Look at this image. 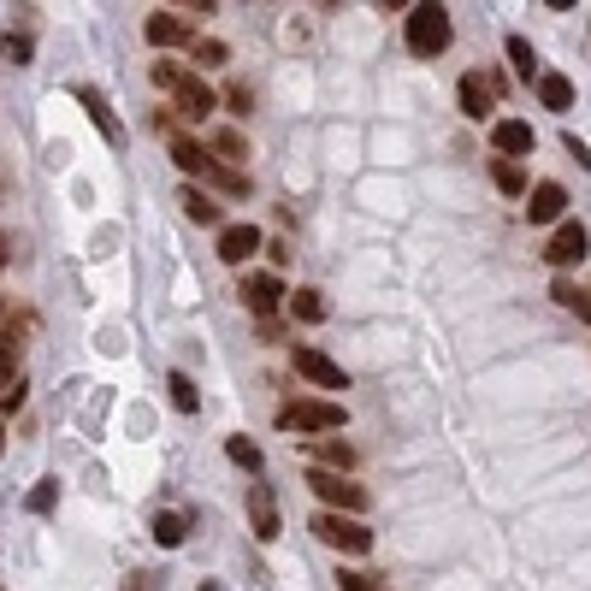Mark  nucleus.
<instances>
[{
	"instance_id": "aec40b11",
	"label": "nucleus",
	"mask_w": 591,
	"mask_h": 591,
	"mask_svg": "<svg viewBox=\"0 0 591 591\" xmlns=\"http://www.w3.org/2000/svg\"><path fill=\"white\" fill-rule=\"evenodd\" d=\"M491 184H497L503 196H526V190H532V184H526V172L515 166V160H497V166H491Z\"/></svg>"
},
{
	"instance_id": "9d476101",
	"label": "nucleus",
	"mask_w": 591,
	"mask_h": 591,
	"mask_svg": "<svg viewBox=\"0 0 591 591\" xmlns=\"http://www.w3.org/2000/svg\"><path fill=\"white\" fill-rule=\"evenodd\" d=\"M77 101L89 107V125L107 136V148H125L131 136H125V125H119V113H113V101L101 95V89H89V83H77Z\"/></svg>"
},
{
	"instance_id": "f3484780",
	"label": "nucleus",
	"mask_w": 591,
	"mask_h": 591,
	"mask_svg": "<svg viewBox=\"0 0 591 591\" xmlns=\"http://www.w3.org/2000/svg\"><path fill=\"white\" fill-rule=\"evenodd\" d=\"M538 101H544L550 113H568V107H574V77H562V71H538Z\"/></svg>"
},
{
	"instance_id": "1a4fd4ad",
	"label": "nucleus",
	"mask_w": 591,
	"mask_h": 591,
	"mask_svg": "<svg viewBox=\"0 0 591 591\" xmlns=\"http://www.w3.org/2000/svg\"><path fill=\"white\" fill-rule=\"evenodd\" d=\"M237 296H243V308H255L261 320H272V314H278V302H284L290 290L278 284V272H249V278L237 284Z\"/></svg>"
},
{
	"instance_id": "dca6fc26",
	"label": "nucleus",
	"mask_w": 591,
	"mask_h": 591,
	"mask_svg": "<svg viewBox=\"0 0 591 591\" xmlns=\"http://www.w3.org/2000/svg\"><path fill=\"white\" fill-rule=\"evenodd\" d=\"M456 101H461L467 119H485V113H491V77H485V71H467L456 83Z\"/></svg>"
},
{
	"instance_id": "a211bd4d",
	"label": "nucleus",
	"mask_w": 591,
	"mask_h": 591,
	"mask_svg": "<svg viewBox=\"0 0 591 591\" xmlns=\"http://www.w3.org/2000/svg\"><path fill=\"white\" fill-rule=\"evenodd\" d=\"M184 213H190V219H196V225H219V201L207 196V190H196V184H190V190H184Z\"/></svg>"
},
{
	"instance_id": "c85d7f7f",
	"label": "nucleus",
	"mask_w": 591,
	"mask_h": 591,
	"mask_svg": "<svg viewBox=\"0 0 591 591\" xmlns=\"http://www.w3.org/2000/svg\"><path fill=\"white\" fill-rule=\"evenodd\" d=\"M190 48H196V66H225V60H231L225 42H213V36H207V42H190Z\"/></svg>"
},
{
	"instance_id": "0eeeda50",
	"label": "nucleus",
	"mask_w": 591,
	"mask_h": 591,
	"mask_svg": "<svg viewBox=\"0 0 591 591\" xmlns=\"http://www.w3.org/2000/svg\"><path fill=\"white\" fill-rule=\"evenodd\" d=\"M586 249H591L586 225H580V219H562V225L550 231V243H544V261L556 266V272H568V266L586 261Z\"/></svg>"
},
{
	"instance_id": "4468645a",
	"label": "nucleus",
	"mask_w": 591,
	"mask_h": 591,
	"mask_svg": "<svg viewBox=\"0 0 591 591\" xmlns=\"http://www.w3.org/2000/svg\"><path fill=\"white\" fill-rule=\"evenodd\" d=\"M255 249H261V231H255V225H225V231H219V261L225 266H243Z\"/></svg>"
},
{
	"instance_id": "f8f14e48",
	"label": "nucleus",
	"mask_w": 591,
	"mask_h": 591,
	"mask_svg": "<svg viewBox=\"0 0 591 591\" xmlns=\"http://www.w3.org/2000/svg\"><path fill=\"white\" fill-rule=\"evenodd\" d=\"M249 532H255L261 544H272V538L284 532V521H278V503H272V491H266V485H249Z\"/></svg>"
},
{
	"instance_id": "f704fd0d",
	"label": "nucleus",
	"mask_w": 591,
	"mask_h": 591,
	"mask_svg": "<svg viewBox=\"0 0 591 591\" xmlns=\"http://www.w3.org/2000/svg\"><path fill=\"white\" fill-rule=\"evenodd\" d=\"M125 591H148V580H142V574H131V580H125Z\"/></svg>"
},
{
	"instance_id": "20e7f679",
	"label": "nucleus",
	"mask_w": 591,
	"mask_h": 591,
	"mask_svg": "<svg viewBox=\"0 0 591 591\" xmlns=\"http://www.w3.org/2000/svg\"><path fill=\"white\" fill-rule=\"evenodd\" d=\"M278 426L284 432H337L343 426V408L326 402V396H296V402L278 408Z\"/></svg>"
},
{
	"instance_id": "2eb2a0df",
	"label": "nucleus",
	"mask_w": 591,
	"mask_h": 591,
	"mask_svg": "<svg viewBox=\"0 0 591 591\" xmlns=\"http://www.w3.org/2000/svg\"><path fill=\"white\" fill-rule=\"evenodd\" d=\"M142 36H148L154 48H178V42H190V24H184L178 12H148V18H142Z\"/></svg>"
},
{
	"instance_id": "7c9ffc66",
	"label": "nucleus",
	"mask_w": 591,
	"mask_h": 591,
	"mask_svg": "<svg viewBox=\"0 0 591 591\" xmlns=\"http://www.w3.org/2000/svg\"><path fill=\"white\" fill-rule=\"evenodd\" d=\"M18 385V343H0V391Z\"/></svg>"
},
{
	"instance_id": "cd10ccee",
	"label": "nucleus",
	"mask_w": 591,
	"mask_h": 591,
	"mask_svg": "<svg viewBox=\"0 0 591 591\" xmlns=\"http://www.w3.org/2000/svg\"><path fill=\"white\" fill-rule=\"evenodd\" d=\"M54 503H60V485H54V479H42V485H36V491L24 497V509H30V515H48Z\"/></svg>"
},
{
	"instance_id": "423d86ee",
	"label": "nucleus",
	"mask_w": 591,
	"mask_h": 591,
	"mask_svg": "<svg viewBox=\"0 0 591 591\" xmlns=\"http://www.w3.org/2000/svg\"><path fill=\"white\" fill-rule=\"evenodd\" d=\"M290 361H296V373H302L308 385H320V391H349L343 367L331 361L326 349H314V343H296V349H290Z\"/></svg>"
},
{
	"instance_id": "473e14b6",
	"label": "nucleus",
	"mask_w": 591,
	"mask_h": 591,
	"mask_svg": "<svg viewBox=\"0 0 591 591\" xmlns=\"http://www.w3.org/2000/svg\"><path fill=\"white\" fill-rule=\"evenodd\" d=\"M225 101H231V113H249V107H255V95H249V83H231V89H225Z\"/></svg>"
},
{
	"instance_id": "39448f33",
	"label": "nucleus",
	"mask_w": 591,
	"mask_h": 591,
	"mask_svg": "<svg viewBox=\"0 0 591 591\" xmlns=\"http://www.w3.org/2000/svg\"><path fill=\"white\" fill-rule=\"evenodd\" d=\"M314 538L320 544H331V550H343V556H367L373 550V532L355 521V515H314Z\"/></svg>"
},
{
	"instance_id": "6e6552de",
	"label": "nucleus",
	"mask_w": 591,
	"mask_h": 591,
	"mask_svg": "<svg viewBox=\"0 0 591 591\" xmlns=\"http://www.w3.org/2000/svg\"><path fill=\"white\" fill-rule=\"evenodd\" d=\"M308 485H314V491L331 503V515H361V509H367V491H361V485H349L343 473L314 467V473H308Z\"/></svg>"
},
{
	"instance_id": "a878e982",
	"label": "nucleus",
	"mask_w": 591,
	"mask_h": 591,
	"mask_svg": "<svg viewBox=\"0 0 591 591\" xmlns=\"http://www.w3.org/2000/svg\"><path fill=\"white\" fill-rule=\"evenodd\" d=\"M290 308H296V320H308V326H314V320H326L320 290H296V296H290Z\"/></svg>"
},
{
	"instance_id": "ddd939ff",
	"label": "nucleus",
	"mask_w": 591,
	"mask_h": 591,
	"mask_svg": "<svg viewBox=\"0 0 591 591\" xmlns=\"http://www.w3.org/2000/svg\"><path fill=\"white\" fill-rule=\"evenodd\" d=\"M568 213V190L562 184H538V190H526V219L532 225H556Z\"/></svg>"
},
{
	"instance_id": "412c9836",
	"label": "nucleus",
	"mask_w": 591,
	"mask_h": 591,
	"mask_svg": "<svg viewBox=\"0 0 591 591\" xmlns=\"http://www.w3.org/2000/svg\"><path fill=\"white\" fill-rule=\"evenodd\" d=\"M314 461H320L326 473H349V467H355V450H349V444H337V438H326V444L314 450Z\"/></svg>"
},
{
	"instance_id": "5701e85b",
	"label": "nucleus",
	"mask_w": 591,
	"mask_h": 591,
	"mask_svg": "<svg viewBox=\"0 0 591 591\" xmlns=\"http://www.w3.org/2000/svg\"><path fill=\"white\" fill-rule=\"evenodd\" d=\"M184 532H190V521H184V515H154V544L178 550V544H184Z\"/></svg>"
},
{
	"instance_id": "7ed1b4c3",
	"label": "nucleus",
	"mask_w": 591,
	"mask_h": 591,
	"mask_svg": "<svg viewBox=\"0 0 591 591\" xmlns=\"http://www.w3.org/2000/svg\"><path fill=\"white\" fill-rule=\"evenodd\" d=\"M172 160H178L190 178L213 184V190H225V196H249V178H243V172H231V166H219L213 154H201V142H190V136H172Z\"/></svg>"
},
{
	"instance_id": "c9c22d12",
	"label": "nucleus",
	"mask_w": 591,
	"mask_h": 591,
	"mask_svg": "<svg viewBox=\"0 0 591 591\" xmlns=\"http://www.w3.org/2000/svg\"><path fill=\"white\" fill-rule=\"evenodd\" d=\"M0 456H6V420H0Z\"/></svg>"
},
{
	"instance_id": "6ab92c4d",
	"label": "nucleus",
	"mask_w": 591,
	"mask_h": 591,
	"mask_svg": "<svg viewBox=\"0 0 591 591\" xmlns=\"http://www.w3.org/2000/svg\"><path fill=\"white\" fill-rule=\"evenodd\" d=\"M166 391H172V408H178V414H196V408H201V391H196V379H190V373H172V379H166Z\"/></svg>"
},
{
	"instance_id": "b1692460",
	"label": "nucleus",
	"mask_w": 591,
	"mask_h": 591,
	"mask_svg": "<svg viewBox=\"0 0 591 591\" xmlns=\"http://www.w3.org/2000/svg\"><path fill=\"white\" fill-rule=\"evenodd\" d=\"M509 60H515V71H521L526 83L538 77V54H532V42H526V36H509Z\"/></svg>"
},
{
	"instance_id": "f257e3e1",
	"label": "nucleus",
	"mask_w": 591,
	"mask_h": 591,
	"mask_svg": "<svg viewBox=\"0 0 591 591\" xmlns=\"http://www.w3.org/2000/svg\"><path fill=\"white\" fill-rule=\"evenodd\" d=\"M402 36H408V54H414V60H438V54L450 48V12H444L438 0H420V6H408Z\"/></svg>"
},
{
	"instance_id": "4be33fe9",
	"label": "nucleus",
	"mask_w": 591,
	"mask_h": 591,
	"mask_svg": "<svg viewBox=\"0 0 591 591\" xmlns=\"http://www.w3.org/2000/svg\"><path fill=\"white\" fill-rule=\"evenodd\" d=\"M213 154H219V166H231V172H237V160H249V142H243L237 131H219V136H213Z\"/></svg>"
},
{
	"instance_id": "c756f323",
	"label": "nucleus",
	"mask_w": 591,
	"mask_h": 591,
	"mask_svg": "<svg viewBox=\"0 0 591 591\" xmlns=\"http://www.w3.org/2000/svg\"><path fill=\"white\" fill-rule=\"evenodd\" d=\"M550 296H556L562 308H574V314H580V296H586V290H580L574 278H556V284H550Z\"/></svg>"
},
{
	"instance_id": "e433bc0d",
	"label": "nucleus",
	"mask_w": 591,
	"mask_h": 591,
	"mask_svg": "<svg viewBox=\"0 0 591 591\" xmlns=\"http://www.w3.org/2000/svg\"><path fill=\"white\" fill-rule=\"evenodd\" d=\"M0 266H6V237H0Z\"/></svg>"
},
{
	"instance_id": "4c0bfd02",
	"label": "nucleus",
	"mask_w": 591,
	"mask_h": 591,
	"mask_svg": "<svg viewBox=\"0 0 591 591\" xmlns=\"http://www.w3.org/2000/svg\"><path fill=\"white\" fill-rule=\"evenodd\" d=\"M201 591H219V586H201Z\"/></svg>"
},
{
	"instance_id": "bb28decb",
	"label": "nucleus",
	"mask_w": 591,
	"mask_h": 591,
	"mask_svg": "<svg viewBox=\"0 0 591 591\" xmlns=\"http://www.w3.org/2000/svg\"><path fill=\"white\" fill-rule=\"evenodd\" d=\"M225 456L237 461V467H249V473H261V450L249 438H225Z\"/></svg>"
},
{
	"instance_id": "393cba45",
	"label": "nucleus",
	"mask_w": 591,
	"mask_h": 591,
	"mask_svg": "<svg viewBox=\"0 0 591 591\" xmlns=\"http://www.w3.org/2000/svg\"><path fill=\"white\" fill-rule=\"evenodd\" d=\"M30 54H36V42H30V36H12V30L0 36V60H12V66H30Z\"/></svg>"
},
{
	"instance_id": "72a5a7b5",
	"label": "nucleus",
	"mask_w": 591,
	"mask_h": 591,
	"mask_svg": "<svg viewBox=\"0 0 591 591\" xmlns=\"http://www.w3.org/2000/svg\"><path fill=\"white\" fill-rule=\"evenodd\" d=\"M12 408H24V379H18V385H6V391H0V414H12Z\"/></svg>"
},
{
	"instance_id": "f03ea898",
	"label": "nucleus",
	"mask_w": 591,
	"mask_h": 591,
	"mask_svg": "<svg viewBox=\"0 0 591 591\" xmlns=\"http://www.w3.org/2000/svg\"><path fill=\"white\" fill-rule=\"evenodd\" d=\"M154 83L172 89V101H178L184 119H207V113L219 107V95L201 83V71H184V66H172V60H154Z\"/></svg>"
},
{
	"instance_id": "9b49d317",
	"label": "nucleus",
	"mask_w": 591,
	"mask_h": 591,
	"mask_svg": "<svg viewBox=\"0 0 591 591\" xmlns=\"http://www.w3.org/2000/svg\"><path fill=\"white\" fill-rule=\"evenodd\" d=\"M491 148H497L503 160H515V166H521V154L538 148V136H532L526 119H497V125H491Z\"/></svg>"
},
{
	"instance_id": "2f4dec72",
	"label": "nucleus",
	"mask_w": 591,
	"mask_h": 591,
	"mask_svg": "<svg viewBox=\"0 0 591 591\" xmlns=\"http://www.w3.org/2000/svg\"><path fill=\"white\" fill-rule=\"evenodd\" d=\"M337 586H343V591H385L379 580H373V574H349V568L337 574Z\"/></svg>"
}]
</instances>
